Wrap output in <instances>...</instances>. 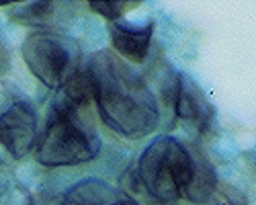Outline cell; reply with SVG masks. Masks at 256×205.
Here are the masks:
<instances>
[{
  "label": "cell",
  "instance_id": "obj_1",
  "mask_svg": "<svg viewBox=\"0 0 256 205\" xmlns=\"http://www.w3.org/2000/svg\"><path fill=\"white\" fill-rule=\"evenodd\" d=\"M84 64L92 78L96 113L111 132L140 140L158 128L156 94L125 60L113 50H98Z\"/></svg>",
  "mask_w": 256,
  "mask_h": 205
},
{
  "label": "cell",
  "instance_id": "obj_2",
  "mask_svg": "<svg viewBox=\"0 0 256 205\" xmlns=\"http://www.w3.org/2000/svg\"><path fill=\"white\" fill-rule=\"evenodd\" d=\"M94 88L90 76L80 70L64 84L35 144V160L41 166H78L100 152V138L92 121Z\"/></svg>",
  "mask_w": 256,
  "mask_h": 205
},
{
  "label": "cell",
  "instance_id": "obj_3",
  "mask_svg": "<svg viewBox=\"0 0 256 205\" xmlns=\"http://www.w3.org/2000/svg\"><path fill=\"white\" fill-rule=\"evenodd\" d=\"M190 152L182 142L160 136L150 142L136 164V182L160 205H174L190 178Z\"/></svg>",
  "mask_w": 256,
  "mask_h": 205
},
{
  "label": "cell",
  "instance_id": "obj_4",
  "mask_svg": "<svg viewBox=\"0 0 256 205\" xmlns=\"http://www.w3.org/2000/svg\"><path fill=\"white\" fill-rule=\"evenodd\" d=\"M20 54L31 74L52 90H60L84 64L78 41L56 29L29 33L20 46Z\"/></svg>",
  "mask_w": 256,
  "mask_h": 205
},
{
  "label": "cell",
  "instance_id": "obj_5",
  "mask_svg": "<svg viewBox=\"0 0 256 205\" xmlns=\"http://www.w3.org/2000/svg\"><path fill=\"white\" fill-rule=\"evenodd\" d=\"M37 138V113L31 102L20 94L0 96V146L14 160H20L35 150Z\"/></svg>",
  "mask_w": 256,
  "mask_h": 205
},
{
  "label": "cell",
  "instance_id": "obj_6",
  "mask_svg": "<svg viewBox=\"0 0 256 205\" xmlns=\"http://www.w3.org/2000/svg\"><path fill=\"white\" fill-rule=\"evenodd\" d=\"M172 113L188 130L201 136L209 134V130L213 128V119H216V111H213V105L209 102L203 88L182 72H178V86L172 102Z\"/></svg>",
  "mask_w": 256,
  "mask_h": 205
},
{
  "label": "cell",
  "instance_id": "obj_7",
  "mask_svg": "<svg viewBox=\"0 0 256 205\" xmlns=\"http://www.w3.org/2000/svg\"><path fill=\"white\" fill-rule=\"evenodd\" d=\"M109 35L113 52L127 62L142 64L150 54L152 37H154V20L148 18L146 23H130V20H115L109 23Z\"/></svg>",
  "mask_w": 256,
  "mask_h": 205
},
{
  "label": "cell",
  "instance_id": "obj_8",
  "mask_svg": "<svg viewBox=\"0 0 256 205\" xmlns=\"http://www.w3.org/2000/svg\"><path fill=\"white\" fill-rule=\"evenodd\" d=\"M188 152H190V162H193V168H190V178H188V184L186 189L182 191V199L190 201V203H207V199L213 195L218 187V172H216V166L211 164V160L207 158V154L190 144L186 146Z\"/></svg>",
  "mask_w": 256,
  "mask_h": 205
},
{
  "label": "cell",
  "instance_id": "obj_9",
  "mask_svg": "<svg viewBox=\"0 0 256 205\" xmlns=\"http://www.w3.org/2000/svg\"><path fill=\"white\" fill-rule=\"evenodd\" d=\"M123 195L111 184L98 178H86L76 182L62 197V205H113Z\"/></svg>",
  "mask_w": 256,
  "mask_h": 205
},
{
  "label": "cell",
  "instance_id": "obj_10",
  "mask_svg": "<svg viewBox=\"0 0 256 205\" xmlns=\"http://www.w3.org/2000/svg\"><path fill=\"white\" fill-rule=\"evenodd\" d=\"M64 2H27L18 4L10 12V20L16 25H29V27H44L50 29L58 23V18L64 12Z\"/></svg>",
  "mask_w": 256,
  "mask_h": 205
},
{
  "label": "cell",
  "instance_id": "obj_11",
  "mask_svg": "<svg viewBox=\"0 0 256 205\" xmlns=\"http://www.w3.org/2000/svg\"><path fill=\"white\" fill-rule=\"evenodd\" d=\"M142 6L140 0H115V2H88V8L92 12H98L100 16H104L109 23L121 20L130 10Z\"/></svg>",
  "mask_w": 256,
  "mask_h": 205
},
{
  "label": "cell",
  "instance_id": "obj_12",
  "mask_svg": "<svg viewBox=\"0 0 256 205\" xmlns=\"http://www.w3.org/2000/svg\"><path fill=\"white\" fill-rule=\"evenodd\" d=\"M207 205H248V199L240 189L232 187L228 182H218L213 195L207 199Z\"/></svg>",
  "mask_w": 256,
  "mask_h": 205
},
{
  "label": "cell",
  "instance_id": "obj_13",
  "mask_svg": "<svg viewBox=\"0 0 256 205\" xmlns=\"http://www.w3.org/2000/svg\"><path fill=\"white\" fill-rule=\"evenodd\" d=\"M25 205H62V197L52 191H37L25 201Z\"/></svg>",
  "mask_w": 256,
  "mask_h": 205
},
{
  "label": "cell",
  "instance_id": "obj_14",
  "mask_svg": "<svg viewBox=\"0 0 256 205\" xmlns=\"http://www.w3.org/2000/svg\"><path fill=\"white\" fill-rule=\"evenodd\" d=\"M8 184H10V178H8L6 166H4L2 162H0V201H2V197L6 195V191H8Z\"/></svg>",
  "mask_w": 256,
  "mask_h": 205
},
{
  "label": "cell",
  "instance_id": "obj_15",
  "mask_svg": "<svg viewBox=\"0 0 256 205\" xmlns=\"http://www.w3.org/2000/svg\"><path fill=\"white\" fill-rule=\"evenodd\" d=\"M113 205H138V203H136L134 199H127V197H121V199H119V201H115Z\"/></svg>",
  "mask_w": 256,
  "mask_h": 205
}]
</instances>
